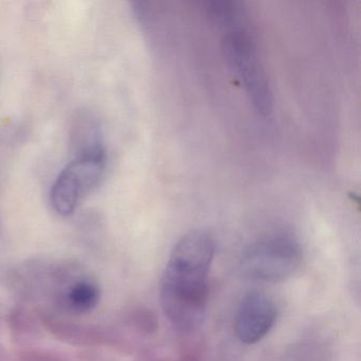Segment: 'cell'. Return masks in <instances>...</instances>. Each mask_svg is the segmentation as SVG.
Segmentation results:
<instances>
[{
	"label": "cell",
	"mask_w": 361,
	"mask_h": 361,
	"mask_svg": "<svg viewBox=\"0 0 361 361\" xmlns=\"http://www.w3.org/2000/svg\"><path fill=\"white\" fill-rule=\"evenodd\" d=\"M301 261L298 240L290 234L278 233L249 246L243 255L240 270L251 280L281 282L299 269Z\"/></svg>",
	"instance_id": "3957f363"
},
{
	"label": "cell",
	"mask_w": 361,
	"mask_h": 361,
	"mask_svg": "<svg viewBox=\"0 0 361 361\" xmlns=\"http://www.w3.org/2000/svg\"><path fill=\"white\" fill-rule=\"evenodd\" d=\"M179 361H200L197 357L194 356V355H185V356L181 357L180 360Z\"/></svg>",
	"instance_id": "30bf717a"
},
{
	"label": "cell",
	"mask_w": 361,
	"mask_h": 361,
	"mask_svg": "<svg viewBox=\"0 0 361 361\" xmlns=\"http://www.w3.org/2000/svg\"><path fill=\"white\" fill-rule=\"evenodd\" d=\"M101 291L96 284L87 281H79L66 293V303L75 314H87L98 306Z\"/></svg>",
	"instance_id": "52a82bcc"
},
{
	"label": "cell",
	"mask_w": 361,
	"mask_h": 361,
	"mask_svg": "<svg viewBox=\"0 0 361 361\" xmlns=\"http://www.w3.org/2000/svg\"><path fill=\"white\" fill-rule=\"evenodd\" d=\"M106 166L103 147L80 152L54 181L51 204L56 213L68 216L75 212L80 200L98 185Z\"/></svg>",
	"instance_id": "277c9868"
},
{
	"label": "cell",
	"mask_w": 361,
	"mask_h": 361,
	"mask_svg": "<svg viewBox=\"0 0 361 361\" xmlns=\"http://www.w3.org/2000/svg\"><path fill=\"white\" fill-rule=\"evenodd\" d=\"M225 31L221 48L226 63L244 86L255 111L267 117L274 109L271 88L246 22L240 20Z\"/></svg>",
	"instance_id": "7a4b0ae2"
},
{
	"label": "cell",
	"mask_w": 361,
	"mask_h": 361,
	"mask_svg": "<svg viewBox=\"0 0 361 361\" xmlns=\"http://www.w3.org/2000/svg\"><path fill=\"white\" fill-rule=\"evenodd\" d=\"M274 301L259 290L249 291L244 295L235 317V333L245 344H255L269 334L276 320Z\"/></svg>",
	"instance_id": "5b68a950"
},
{
	"label": "cell",
	"mask_w": 361,
	"mask_h": 361,
	"mask_svg": "<svg viewBox=\"0 0 361 361\" xmlns=\"http://www.w3.org/2000/svg\"><path fill=\"white\" fill-rule=\"evenodd\" d=\"M20 361H65V359L46 350H28L20 355Z\"/></svg>",
	"instance_id": "9c48e42d"
},
{
	"label": "cell",
	"mask_w": 361,
	"mask_h": 361,
	"mask_svg": "<svg viewBox=\"0 0 361 361\" xmlns=\"http://www.w3.org/2000/svg\"><path fill=\"white\" fill-rule=\"evenodd\" d=\"M130 323L140 333L149 334L154 333L157 329V320L154 316L153 312L145 308H139L134 310L130 314Z\"/></svg>",
	"instance_id": "ba28073f"
},
{
	"label": "cell",
	"mask_w": 361,
	"mask_h": 361,
	"mask_svg": "<svg viewBox=\"0 0 361 361\" xmlns=\"http://www.w3.org/2000/svg\"><path fill=\"white\" fill-rule=\"evenodd\" d=\"M215 251L212 234L197 229L185 234L171 253L160 285V303L178 331H195L204 321Z\"/></svg>",
	"instance_id": "6da1fadb"
},
{
	"label": "cell",
	"mask_w": 361,
	"mask_h": 361,
	"mask_svg": "<svg viewBox=\"0 0 361 361\" xmlns=\"http://www.w3.org/2000/svg\"><path fill=\"white\" fill-rule=\"evenodd\" d=\"M46 325L59 339L71 344L78 345H92L99 344L103 340L102 334L99 329L87 325L73 324L54 320V318L46 319Z\"/></svg>",
	"instance_id": "8992f818"
}]
</instances>
